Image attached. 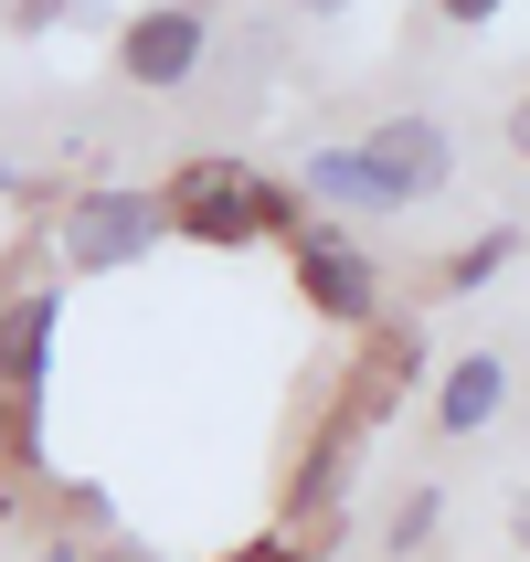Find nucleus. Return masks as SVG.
Listing matches in <instances>:
<instances>
[{
  "label": "nucleus",
  "mask_w": 530,
  "mask_h": 562,
  "mask_svg": "<svg viewBox=\"0 0 530 562\" xmlns=\"http://www.w3.org/2000/svg\"><path fill=\"white\" fill-rule=\"evenodd\" d=\"M159 234H170V213H159V191H117V181H95V191H75V202H64V266H138V255L159 245Z\"/></svg>",
  "instance_id": "7ed1b4c3"
},
{
  "label": "nucleus",
  "mask_w": 530,
  "mask_h": 562,
  "mask_svg": "<svg viewBox=\"0 0 530 562\" xmlns=\"http://www.w3.org/2000/svg\"><path fill=\"white\" fill-rule=\"evenodd\" d=\"M308 191L329 202V213H393V202H382V181L361 170V149H318V159H308Z\"/></svg>",
  "instance_id": "1a4fd4ad"
},
{
  "label": "nucleus",
  "mask_w": 530,
  "mask_h": 562,
  "mask_svg": "<svg viewBox=\"0 0 530 562\" xmlns=\"http://www.w3.org/2000/svg\"><path fill=\"white\" fill-rule=\"evenodd\" d=\"M159 213L181 223L191 245H255V234H308L297 223V191H277V181H255L245 159H181V181L159 191Z\"/></svg>",
  "instance_id": "f257e3e1"
},
{
  "label": "nucleus",
  "mask_w": 530,
  "mask_h": 562,
  "mask_svg": "<svg viewBox=\"0 0 530 562\" xmlns=\"http://www.w3.org/2000/svg\"><path fill=\"white\" fill-rule=\"evenodd\" d=\"M509 149L530 159V95H520V106H509Z\"/></svg>",
  "instance_id": "4468645a"
},
{
  "label": "nucleus",
  "mask_w": 530,
  "mask_h": 562,
  "mask_svg": "<svg viewBox=\"0 0 530 562\" xmlns=\"http://www.w3.org/2000/svg\"><path fill=\"white\" fill-rule=\"evenodd\" d=\"M297 286H308V308L340 318V329H372V318H382L372 255L350 245V234H329V223H308V234H297Z\"/></svg>",
  "instance_id": "39448f33"
},
{
  "label": "nucleus",
  "mask_w": 530,
  "mask_h": 562,
  "mask_svg": "<svg viewBox=\"0 0 530 562\" xmlns=\"http://www.w3.org/2000/svg\"><path fill=\"white\" fill-rule=\"evenodd\" d=\"M202 64H213V0H149L117 32V86L138 95H181Z\"/></svg>",
  "instance_id": "f03ea898"
},
{
  "label": "nucleus",
  "mask_w": 530,
  "mask_h": 562,
  "mask_svg": "<svg viewBox=\"0 0 530 562\" xmlns=\"http://www.w3.org/2000/svg\"><path fill=\"white\" fill-rule=\"evenodd\" d=\"M297 11H350V0H297Z\"/></svg>",
  "instance_id": "dca6fc26"
},
{
  "label": "nucleus",
  "mask_w": 530,
  "mask_h": 562,
  "mask_svg": "<svg viewBox=\"0 0 530 562\" xmlns=\"http://www.w3.org/2000/svg\"><path fill=\"white\" fill-rule=\"evenodd\" d=\"M436 531H446V488H414V499L393 509V520H382V552L404 562V552H425Z\"/></svg>",
  "instance_id": "9d476101"
},
{
  "label": "nucleus",
  "mask_w": 530,
  "mask_h": 562,
  "mask_svg": "<svg viewBox=\"0 0 530 562\" xmlns=\"http://www.w3.org/2000/svg\"><path fill=\"white\" fill-rule=\"evenodd\" d=\"M43 562H86V541H43Z\"/></svg>",
  "instance_id": "2eb2a0df"
},
{
  "label": "nucleus",
  "mask_w": 530,
  "mask_h": 562,
  "mask_svg": "<svg viewBox=\"0 0 530 562\" xmlns=\"http://www.w3.org/2000/svg\"><path fill=\"white\" fill-rule=\"evenodd\" d=\"M43 361H54V286H32L0 308V382H11V404H43Z\"/></svg>",
  "instance_id": "0eeeda50"
},
{
  "label": "nucleus",
  "mask_w": 530,
  "mask_h": 562,
  "mask_svg": "<svg viewBox=\"0 0 530 562\" xmlns=\"http://www.w3.org/2000/svg\"><path fill=\"white\" fill-rule=\"evenodd\" d=\"M509 255H520V234H477V245L456 255V266H446V286H488V277L509 266Z\"/></svg>",
  "instance_id": "9b49d317"
},
{
  "label": "nucleus",
  "mask_w": 530,
  "mask_h": 562,
  "mask_svg": "<svg viewBox=\"0 0 530 562\" xmlns=\"http://www.w3.org/2000/svg\"><path fill=\"white\" fill-rule=\"evenodd\" d=\"M350 457H361V425H329V436L308 446V468H297V488H286V509H297V520H318V509H340V477H350Z\"/></svg>",
  "instance_id": "6e6552de"
},
{
  "label": "nucleus",
  "mask_w": 530,
  "mask_h": 562,
  "mask_svg": "<svg viewBox=\"0 0 530 562\" xmlns=\"http://www.w3.org/2000/svg\"><path fill=\"white\" fill-rule=\"evenodd\" d=\"M255 562H297V552H286V541H277V552H255Z\"/></svg>",
  "instance_id": "f3484780"
},
{
  "label": "nucleus",
  "mask_w": 530,
  "mask_h": 562,
  "mask_svg": "<svg viewBox=\"0 0 530 562\" xmlns=\"http://www.w3.org/2000/svg\"><path fill=\"white\" fill-rule=\"evenodd\" d=\"M446 22H499V0H436Z\"/></svg>",
  "instance_id": "ddd939ff"
},
{
  "label": "nucleus",
  "mask_w": 530,
  "mask_h": 562,
  "mask_svg": "<svg viewBox=\"0 0 530 562\" xmlns=\"http://www.w3.org/2000/svg\"><path fill=\"white\" fill-rule=\"evenodd\" d=\"M509 393H520V372H509L499 350H467V361H446L436 372V436H488V425H499L509 414Z\"/></svg>",
  "instance_id": "423d86ee"
},
{
  "label": "nucleus",
  "mask_w": 530,
  "mask_h": 562,
  "mask_svg": "<svg viewBox=\"0 0 530 562\" xmlns=\"http://www.w3.org/2000/svg\"><path fill=\"white\" fill-rule=\"evenodd\" d=\"M509 552L530 562V488H520V499H509Z\"/></svg>",
  "instance_id": "f8f14e48"
},
{
  "label": "nucleus",
  "mask_w": 530,
  "mask_h": 562,
  "mask_svg": "<svg viewBox=\"0 0 530 562\" xmlns=\"http://www.w3.org/2000/svg\"><path fill=\"white\" fill-rule=\"evenodd\" d=\"M350 149H361V170L382 181V202H393V213L456 181V138H446V117H382L372 138H350Z\"/></svg>",
  "instance_id": "20e7f679"
}]
</instances>
